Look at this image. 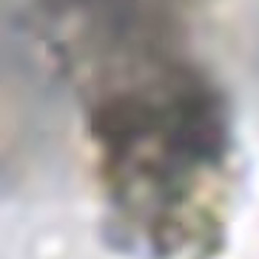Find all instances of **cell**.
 Segmentation results:
<instances>
[{"label": "cell", "instance_id": "cell-1", "mask_svg": "<svg viewBox=\"0 0 259 259\" xmlns=\"http://www.w3.org/2000/svg\"><path fill=\"white\" fill-rule=\"evenodd\" d=\"M108 231L145 259H211L236 191L234 108L208 74L137 54L108 77L85 120Z\"/></svg>", "mask_w": 259, "mask_h": 259}]
</instances>
